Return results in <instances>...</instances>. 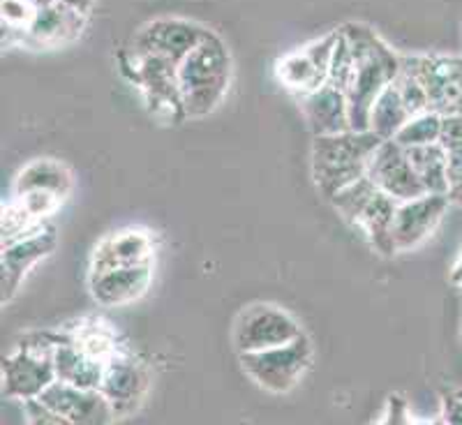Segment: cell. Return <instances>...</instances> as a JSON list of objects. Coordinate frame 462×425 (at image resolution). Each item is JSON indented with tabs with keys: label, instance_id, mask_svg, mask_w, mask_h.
Returning <instances> with one entry per match:
<instances>
[{
	"label": "cell",
	"instance_id": "obj_35",
	"mask_svg": "<svg viewBox=\"0 0 462 425\" xmlns=\"http://www.w3.org/2000/svg\"><path fill=\"white\" fill-rule=\"evenodd\" d=\"M56 3H60V5L72 7V10L81 12V14H88L95 0H56Z\"/></svg>",
	"mask_w": 462,
	"mask_h": 425
},
{
	"label": "cell",
	"instance_id": "obj_3",
	"mask_svg": "<svg viewBox=\"0 0 462 425\" xmlns=\"http://www.w3.org/2000/svg\"><path fill=\"white\" fill-rule=\"evenodd\" d=\"M382 139L370 130H346L312 137V180L326 199L368 176V162Z\"/></svg>",
	"mask_w": 462,
	"mask_h": 425
},
{
	"label": "cell",
	"instance_id": "obj_21",
	"mask_svg": "<svg viewBox=\"0 0 462 425\" xmlns=\"http://www.w3.org/2000/svg\"><path fill=\"white\" fill-rule=\"evenodd\" d=\"M105 368L106 363L79 349L72 342V336L53 349V370L60 382L74 383L81 389H100Z\"/></svg>",
	"mask_w": 462,
	"mask_h": 425
},
{
	"label": "cell",
	"instance_id": "obj_37",
	"mask_svg": "<svg viewBox=\"0 0 462 425\" xmlns=\"http://www.w3.org/2000/svg\"><path fill=\"white\" fill-rule=\"evenodd\" d=\"M456 114H460V115H462V100H460V105H457V111H456Z\"/></svg>",
	"mask_w": 462,
	"mask_h": 425
},
{
	"label": "cell",
	"instance_id": "obj_6",
	"mask_svg": "<svg viewBox=\"0 0 462 425\" xmlns=\"http://www.w3.org/2000/svg\"><path fill=\"white\" fill-rule=\"evenodd\" d=\"M68 337L69 336H60L42 340L35 336L31 342H19L14 352L3 358V379H0L3 395L22 400V402L42 395V391L56 379L53 349Z\"/></svg>",
	"mask_w": 462,
	"mask_h": 425
},
{
	"label": "cell",
	"instance_id": "obj_33",
	"mask_svg": "<svg viewBox=\"0 0 462 425\" xmlns=\"http://www.w3.org/2000/svg\"><path fill=\"white\" fill-rule=\"evenodd\" d=\"M386 423H410V410H407V400L400 398L398 393L389 395L386 400Z\"/></svg>",
	"mask_w": 462,
	"mask_h": 425
},
{
	"label": "cell",
	"instance_id": "obj_15",
	"mask_svg": "<svg viewBox=\"0 0 462 425\" xmlns=\"http://www.w3.org/2000/svg\"><path fill=\"white\" fill-rule=\"evenodd\" d=\"M148 383H151V374H148L146 363L118 349L106 361L100 391L106 395L116 414H125L142 402L148 391Z\"/></svg>",
	"mask_w": 462,
	"mask_h": 425
},
{
	"label": "cell",
	"instance_id": "obj_36",
	"mask_svg": "<svg viewBox=\"0 0 462 425\" xmlns=\"http://www.w3.org/2000/svg\"><path fill=\"white\" fill-rule=\"evenodd\" d=\"M451 282L457 284V287H462V257L457 259V263L453 266L451 271Z\"/></svg>",
	"mask_w": 462,
	"mask_h": 425
},
{
	"label": "cell",
	"instance_id": "obj_11",
	"mask_svg": "<svg viewBox=\"0 0 462 425\" xmlns=\"http://www.w3.org/2000/svg\"><path fill=\"white\" fill-rule=\"evenodd\" d=\"M368 179L382 192L398 201H410L426 195V188L420 183L419 171L411 164L407 148L400 146L395 139H386L373 152L368 162Z\"/></svg>",
	"mask_w": 462,
	"mask_h": 425
},
{
	"label": "cell",
	"instance_id": "obj_31",
	"mask_svg": "<svg viewBox=\"0 0 462 425\" xmlns=\"http://www.w3.org/2000/svg\"><path fill=\"white\" fill-rule=\"evenodd\" d=\"M448 199L451 204L462 206V148L456 151H448Z\"/></svg>",
	"mask_w": 462,
	"mask_h": 425
},
{
	"label": "cell",
	"instance_id": "obj_14",
	"mask_svg": "<svg viewBox=\"0 0 462 425\" xmlns=\"http://www.w3.org/2000/svg\"><path fill=\"white\" fill-rule=\"evenodd\" d=\"M53 247H56V229L47 225L40 226L31 236L3 243V253H0V287H3L0 294H3V303L12 299V294L19 289L28 271L37 262L49 257L53 253Z\"/></svg>",
	"mask_w": 462,
	"mask_h": 425
},
{
	"label": "cell",
	"instance_id": "obj_19",
	"mask_svg": "<svg viewBox=\"0 0 462 425\" xmlns=\"http://www.w3.org/2000/svg\"><path fill=\"white\" fill-rule=\"evenodd\" d=\"M155 245L151 234L143 229H121L106 236L100 245L95 247L90 257V275L111 271L118 266H139V263H152Z\"/></svg>",
	"mask_w": 462,
	"mask_h": 425
},
{
	"label": "cell",
	"instance_id": "obj_13",
	"mask_svg": "<svg viewBox=\"0 0 462 425\" xmlns=\"http://www.w3.org/2000/svg\"><path fill=\"white\" fill-rule=\"evenodd\" d=\"M40 398L63 416L68 425H102L116 416L114 407L100 389H81L60 379H53Z\"/></svg>",
	"mask_w": 462,
	"mask_h": 425
},
{
	"label": "cell",
	"instance_id": "obj_5",
	"mask_svg": "<svg viewBox=\"0 0 462 425\" xmlns=\"http://www.w3.org/2000/svg\"><path fill=\"white\" fill-rule=\"evenodd\" d=\"M241 368L268 393H289L312 368V345L303 336L262 352L238 354Z\"/></svg>",
	"mask_w": 462,
	"mask_h": 425
},
{
	"label": "cell",
	"instance_id": "obj_4",
	"mask_svg": "<svg viewBox=\"0 0 462 425\" xmlns=\"http://www.w3.org/2000/svg\"><path fill=\"white\" fill-rule=\"evenodd\" d=\"M121 68L125 79L142 90L146 109L155 118L164 123H179L188 118L180 97L179 65L162 56L132 53L130 49H125Z\"/></svg>",
	"mask_w": 462,
	"mask_h": 425
},
{
	"label": "cell",
	"instance_id": "obj_22",
	"mask_svg": "<svg viewBox=\"0 0 462 425\" xmlns=\"http://www.w3.org/2000/svg\"><path fill=\"white\" fill-rule=\"evenodd\" d=\"M74 179L72 171L63 162L51 158L28 162L14 179V195H26V192H49L60 199L72 192Z\"/></svg>",
	"mask_w": 462,
	"mask_h": 425
},
{
	"label": "cell",
	"instance_id": "obj_29",
	"mask_svg": "<svg viewBox=\"0 0 462 425\" xmlns=\"http://www.w3.org/2000/svg\"><path fill=\"white\" fill-rule=\"evenodd\" d=\"M14 199L26 208V213L35 222H42L44 217L51 216L63 201L60 197L49 195V192H26V195H14Z\"/></svg>",
	"mask_w": 462,
	"mask_h": 425
},
{
	"label": "cell",
	"instance_id": "obj_17",
	"mask_svg": "<svg viewBox=\"0 0 462 425\" xmlns=\"http://www.w3.org/2000/svg\"><path fill=\"white\" fill-rule=\"evenodd\" d=\"M296 100H299V106L303 111V118L308 123V130L312 132V137L352 130L349 97L333 81H326L324 86H319V88L308 95H300Z\"/></svg>",
	"mask_w": 462,
	"mask_h": 425
},
{
	"label": "cell",
	"instance_id": "obj_26",
	"mask_svg": "<svg viewBox=\"0 0 462 425\" xmlns=\"http://www.w3.org/2000/svg\"><path fill=\"white\" fill-rule=\"evenodd\" d=\"M374 189H377V185H374L368 176H363L356 183L346 185L345 189H340V192L331 199V204L336 206L337 213H340L349 225H356L361 210L365 208L370 197L374 195Z\"/></svg>",
	"mask_w": 462,
	"mask_h": 425
},
{
	"label": "cell",
	"instance_id": "obj_27",
	"mask_svg": "<svg viewBox=\"0 0 462 425\" xmlns=\"http://www.w3.org/2000/svg\"><path fill=\"white\" fill-rule=\"evenodd\" d=\"M72 336V342L79 349H84L86 354L90 356L100 358V361H109L116 352H118V346H116L114 336H111V328L100 324H84L81 328H77Z\"/></svg>",
	"mask_w": 462,
	"mask_h": 425
},
{
	"label": "cell",
	"instance_id": "obj_25",
	"mask_svg": "<svg viewBox=\"0 0 462 425\" xmlns=\"http://www.w3.org/2000/svg\"><path fill=\"white\" fill-rule=\"evenodd\" d=\"M441 118L444 115L439 111H420V114L411 115L410 121L400 127L395 134V142L402 148H416V146H428V143H437L441 137Z\"/></svg>",
	"mask_w": 462,
	"mask_h": 425
},
{
	"label": "cell",
	"instance_id": "obj_24",
	"mask_svg": "<svg viewBox=\"0 0 462 425\" xmlns=\"http://www.w3.org/2000/svg\"><path fill=\"white\" fill-rule=\"evenodd\" d=\"M411 164L419 171L420 183L426 188V192L432 195H448V151L437 143H428V146H416L407 148Z\"/></svg>",
	"mask_w": 462,
	"mask_h": 425
},
{
	"label": "cell",
	"instance_id": "obj_28",
	"mask_svg": "<svg viewBox=\"0 0 462 425\" xmlns=\"http://www.w3.org/2000/svg\"><path fill=\"white\" fill-rule=\"evenodd\" d=\"M393 84L398 86L400 97H402V102H404V106H407V111H410V115H416V114H420V111L430 109V97H428L426 86L420 84L414 74L400 69Z\"/></svg>",
	"mask_w": 462,
	"mask_h": 425
},
{
	"label": "cell",
	"instance_id": "obj_32",
	"mask_svg": "<svg viewBox=\"0 0 462 425\" xmlns=\"http://www.w3.org/2000/svg\"><path fill=\"white\" fill-rule=\"evenodd\" d=\"M439 143L447 148V151L462 148V115L460 114H444V118H441Z\"/></svg>",
	"mask_w": 462,
	"mask_h": 425
},
{
	"label": "cell",
	"instance_id": "obj_16",
	"mask_svg": "<svg viewBox=\"0 0 462 425\" xmlns=\"http://www.w3.org/2000/svg\"><path fill=\"white\" fill-rule=\"evenodd\" d=\"M86 14L60 5L56 0H35V14L26 28L23 42L32 47H63L84 32Z\"/></svg>",
	"mask_w": 462,
	"mask_h": 425
},
{
	"label": "cell",
	"instance_id": "obj_10",
	"mask_svg": "<svg viewBox=\"0 0 462 425\" xmlns=\"http://www.w3.org/2000/svg\"><path fill=\"white\" fill-rule=\"evenodd\" d=\"M206 32L208 28L197 22L179 19V16H162V19H152L146 26L139 28L127 49L132 53L162 56L179 65L204 40Z\"/></svg>",
	"mask_w": 462,
	"mask_h": 425
},
{
	"label": "cell",
	"instance_id": "obj_30",
	"mask_svg": "<svg viewBox=\"0 0 462 425\" xmlns=\"http://www.w3.org/2000/svg\"><path fill=\"white\" fill-rule=\"evenodd\" d=\"M23 411L28 416V423L35 425H68V420L63 416L53 411L47 402H44L40 395L37 398L23 400Z\"/></svg>",
	"mask_w": 462,
	"mask_h": 425
},
{
	"label": "cell",
	"instance_id": "obj_9",
	"mask_svg": "<svg viewBox=\"0 0 462 425\" xmlns=\"http://www.w3.org/2000/svg\"><path fill=\"white\" fill-rule=\"evenodd\" d=\"M337 31L324 35L315 42L305 44L299 51H291L275 65V77L280 84L296 97L308 95L324 86L331 74L333 51H336Z\"/></svg>",
	"mask_w": 462,
	"mask_h": 425
},
{
	"label": "cell",
	"instance_id": "obj_34",
	"mask_svg": "<svg viewBox=\"0 0 462 425\" xmlns=\"http://www.w3.org/2000/svg\"><path fill=\"white\" fill-rule=\"evenodd\" d=\"M444 423L462 425V393L444 395V410H441Z\"/></svg>",
	"mask_w": 462,
	"mask_h": 425
},
{
	"label": "cell",
	"instance_id": "obj_20",
	"mask_svg": "<svg viewBox=\"0 0 462 425\" xmlns=\"http://www.w3.org/2000/svg\"><path fill=\"white\" fill-rule=\"evenodd\" d=\"M400 201L393 199L391 195L382 192V189H374V195L370 197V201L365 204V208L361 210L356 225L358 229L365 234L370 245L377 250L383 257H393L398 250H395L393 241V222L395 213H398Z\"/></svg>",
	"mask_w": 462,
	"mask_h": 425
},
{
	"label": "cell",
	"instance_id": "obj_2",
	"mask_svg": "<svg viewBox=\"0 0 462 425\" xmlns=\"http://www.w3.org/2000/svg\"><path fill=\"white\" fill-rule=\"evenodd\" d=\"M234 63L220 35L208 31L199 44L179 63V84L188 118H204L225 100Z\"/></svg>",
	"mask_w": 462,
	"mask_h": 425
},
{
	"label": "cell",
	"instance_id": "obj_18",
	"mask_svg": "<svg viewBox=\"0 0 462 425\" xmlns=\"http://www.w3.org/2000/svg\"><path fill=\"white\" fill-rule=\"evenodd\" d=\"M151 278L152 263L111 268L90 275V296L105 308H121L146 294Z\"/></svg>",
	"mask_w": 462,
	"mask_h": 425
},
{
	"label": "cell",
	"instance_id": "obj_7",
	"mask_svg": "<svg viewBox=\"0 0 462 425\" xmlns=\"http://www.w3.org/2000/svg\"><path fill=\"white\" fill-rule=\"evenodd\" d=\"M299 336H303L299 321L282 308L271 303H257L245 308L234 326V345H236L238 354L262 352V349L284 345Z\"/></svg>",
	"mask_w": 462,
	"mask_h": 425
},
{
	"label": "cell",
	"instance_id": "obj_23",
	"mask_svg": "<svg viewBox=\"0 0 462 425\" xmlns=\"http://www.w3.org/2000/svg\"><path fill=\"white\" fill-rule=\"evenodd\" d=\"M410 118L411 115L407 106H404L402 97H400L398 86L389 84L374 97L373 106H370L368 127L382 142H386V139H393L400 132V127Z\"/></svg>",
	"mask_w": 462,
	"mask_h": 425
},
{
	"label": "cell",
	"instance_id": "obj_12",
	"mask_svg": "<svg viewBox=\"0 0 462 425\" xmlns=\"http://www.w3.org/2000/svg\"><path fill=\"white\" fill-rule=\"evenodd\" d=\"M448 204H451L448 195H432V192L410 201H400L393 222L395 250L410 253L420 243H426L447 216Z\"/></svg>",
	"mask_w": 462,
	"mask_h": 425
},
{
	"label": "cell",
	"instance_id": "obj_8",
	"mask_svg": "<svg viewBox=\"0 0 462 425\" xmlns=\"http://www.w3.org/2000/svg\"><path fill=\"white\" fill-rule=\"evenodd\" d=\"M400 69L414 74L426 86L432 111L456 114L462 100L460 56H400Z\"/></svg>",
	"mask_w": 462,
	"mask_h": 425
},
{
	"label": "cell",
	"instance_id": "obj_1",
	"mask_svg": "<svg viewBox=\"0 0 462 425\" xmlns=\"http://www.w3.org/2000/svg\"><path fill=\"white\" fill-rule=\"evenodd\" d=\"M352 49V68L345 81V93L349 97V118L352 130H370V106L374 97L389 84H393L400 72V56L386 47L373 28L363 23H346L340 28Z\"/></svg>",
	"mask_w": 462,
	"mask_h": 425
}]
</instances>
